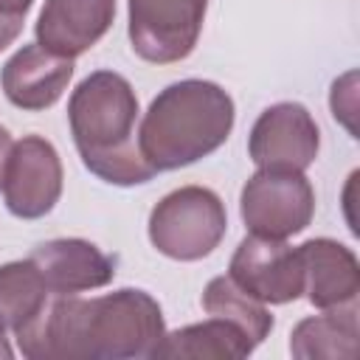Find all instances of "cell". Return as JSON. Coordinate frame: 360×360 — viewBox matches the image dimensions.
<instances>
[{"mask_svg":"<svg viewBox=\"0 0 360 360\" xmlns=\"http://www.w3.org/2000/svg\"><path fill=\"white\" fill-rule=\"evenodd\" d=\"M304 264V292L318 309L354 307L360 292V262L352 248L318 236L298 245Z\"/></svg>","mask_w":360,"mask_h":360,"instance_id":"cell-13","label":"cell"},{"mask_svg":"<svg viewBox=\"0 0 360 360\" xmlns=\"http://www.w3.org/2000/svg\"><path fill=\"white\" fill-rule=\"evenodd\" d=\"M239 214L253 236L287 239L301 233L315 214V191L304 172L259 169L242 186Z\"/></svg>","mask_w":360,"mask_h":360,"instance_id":"cell-5","label":"cell"},{"mask_svg":"<svg viewBox=\"0 0 360 360\" xmlns=\"http://www.w3.org/2000/svg\"><path fill=\"white\" fill-rule=\"evenodd\" d=\"M11 135L6 127H0V188H3V172H6V160H8V152H11Z\"/></svg>","mask_w":360,"mask_h":360,"instance_id":"cell-21","label":"cell"},{"mask_svg":"<svg viewBox=\"0 0 360 360\" xmlns=\"http://www.w3.org/2000/svg\"><path fill=\"white\" fill-rule=\"evenodd\" d=\"M354 79H357V73H354V70H349L343 79H338V82L332 84V98H329V104H332V115H335L338 121H343V124H346V129L357 138V127H354V112H357Z\"/></svg>","mask_w":360,"mask_h":360,"instance_id":"cell-18","label":"cell"},{"mask_svg":"<svg viewBox=\"0 0 360 360\" xmlns=\"http://www.w3.org/2000/svg\"><path fill=\"white\" fill-rule=\"evenodd\" d=\"M70 135L82 163L104 183L138 186L158 172L143 160L138 146V96L115 70L84 76L68 101Z\"/></svg>","mask_w":360,"mask_h":360,"instance_id":"cell-2","label":"cell"},{"mask_svg":"<svg viewBox=\"0 0 360 360\" xmlns=\"http://www.w3.org/2000/svg\"><path fill=\"white\" fill-rule=\"evenodd\" d=\"M62 160L42 135H22L11 143L3 172L6 208L20 219H39L62 197Z\"/></svg>","mask_w":360,"mask_h":360,"instance_id":"cell-7","label":"cell"},{"mask_svg":"<svg viewBox=\"0 0 360 360\" xmlns=\"http://www.w3.org/2000/svg\"><path fill=\"white\" fill-rule=\"evenodd\" d=\"M228 231V214L217 191L205 186H180L169 191L149 214V242L169 259L197 262L219 248Z\"/></svg>","mask_w":360,"mask_h":360,"instance_id":"cell-4","label":"cell"},{"mask_svg":"<svg viewBox=\"0 0 360 360\" xmlns=\"http://www.w3.org/2000/svg\"><path fill=\"white\" fill-rule=\"evenodd\" d=\"M166 335L160 304L135 287L107 295H51L42 312L14 332L31 360L152 357Z\"/></svg>","mask_w":360,"mask_h":360,"instance_id":"cell-1","label":"cell"},{"mask_svg":"<svg viewBox=\"0 0 360 360\" xmlns=\"http://www.w3.org/2000/svg\"><path fill=\"white\" fill-rule=\"evenodd\" d=\"M22 22H25V17H11V14H3V11H0V51L8 48V45L20 37Z\"/></svg>","mask_w":360,"mask_h":360,"instance_id":"cell-19","label":"cell"},{"mask_svg":"<svg viewBox=\"0 0 360 360\" xmlns=\"http://www.w3.org/2000/svg\"><path fill=\"white\" fill-rule=\"evenodd\" d=\"M73 79V59L59 56L39 42L22 45L0 70L6 98L28 112L53 107Z\"/></svg>","mask_w":360,"mask_h":360,"instance_id":"cell-10","label":"cell"},{"mask_svg":"<svg viewBox=\"0 0 360 360\" xmlns=\"http://www.w3.org/2000/svg\"><path fill=\"white\" fill-rule=\"evenodd\" d=\"M34 0H0V11L11 14V17H25V11L31 8Z\"/></svg>","mask_w":360,"mask_h":360,"instance_id":"cell-20","label":"cell"},{"mask_svg":"<svg viewBox=\"0 0 360 360\" xmlns=\"http://www.w3.org/2000/svg\"><path fill=\"white\" fill-rule=\"evenodd\" d=\"M233 98L205 79H183L163 87L138 129L143 160L155 172H172L217 152L233 129Z\"/></svg>","mask_w":360,"mask_h":360,"instance_id":"cell-3","label":"cell"},{"mask_svg":"<svg viewBox=\"0 0 360 360\" xmlns=\"http://www.w3.org/2000/svg\"><path fill=\"white\" fill-rule=\"evenodd\" d=\"M42 273L51 295H79L107 287L115 278V262L87 239H51L28 256Z\"/></svg>","mask_w":360,"mask_h":360,"instance_id":"cell-11","label":"cell"},{"mask_svg":"<svg viewBox=\"0 0 360 360\" xmlns=\"http://www.w3.org/2000/svg\"><path fill=\"white\" fill-rule=\"evenodd\" d=\"M112 17L115 0H45L37 20V42L76 59L110 31Z\"/></svg>","mask_w":360,"mask_h":360,"instance_id":"cell-12","label":"cell"},{"mask_svg":"<svg viewBox=\"0 0 360 360\" xmlns=\"http://www.w3.org/2000/svg\"><path fill=\"white\" fill-rule=\"evenodd\" d=\"M357 304L340 309H323L295 323L290 335V354L298 360H352L357 357Z\"/></svg>","mask_w":360,"mask_h":360,"instance_id":"cell-15","label":"cell"},{"mask_svg":"<svg viewBox=\"0 0 360 360\" xmlns=\"http://www.w3.org/2000/svg\"><path fill=\"white\" fill-rule=\"evenodd\" d=\"M202 309L208 315H217V318H225V321L236 323L256 346L273 329V315L262 307V301H256L248 292H242L228 276H217V278H211L205 284Z\"/></svg>","mask_w":360,"mask_h":360,"instance_id":"cell-17","label":"cell"},{"mask_svg":"<svg viewBox=\"0 0 360 360\" xmlns=\"http://www.w3.org/2000/svg\"><path fill=\"white\" fill-rule=\"evenodd\" d=\"M208 0H129L132 51L152 65L186 59L202 31Z\"/></svg>","mask_w":360,"mask_h":360,"instance_id":"cell-6","label":"cell"},{"mask_svg":"<svg viewBox=\"0 0 360 360\" xmlns=\"http://www.w3.org/2000/svg\"><path fill=\"white\" fill-rule=\"evenodd\" d=\"M228 278L262 304H290L304 292L298 248H290L284 239L245 236L231 256Z\"/></svg>","mask_w":360,"mask_h":360,"instance_id":"cell-8","label":"cell"},{"mask_svg":"<svg viewBox=\"0 0 360 360\" xmlns=\"http://www.w3.org/2000/svg\"><path fill=\"white\" fill-rule=\"evenodd\" d=\"M321 132L309 110L298 101H278L267 107L248 138V155L259 169L304 172L315 163Z\"/></svg>","mask_w":360,"mask_h":360,"instance_id":"cell-9","label":"cell"},{"mask_svg":"<svg viewBox=\"0 0 360 360\" xmlns=\"http://www.w3.org/2000/svg\"><path fill=\"white\" fill-rule=\"evenodd\" d=\"M51 290L31 259L0 267V323L14 335L48 304Z\"/></svg>","mask_w":360,"mask_h":360,"instance_id":"cell-16","label":"cell"},{"mask_svg":"<svg viewBox=\"0 0 360 360\" xmlns=\"http://www.w3.org/2000/svg\"><path fill=\"white\" fill-rule=\"evenodd\" d=\"M256 343L231 321L211 315L202 323H191L166 332L152 357L160 360H242Z\"/></svg>","mask_w":360,"mask_h":360,"instance_id":"cell-14","label":"cell"},{"mask_svg":"<svg viewBox=\"0 0 360 360\" xmlns=\"http://www.w3.org/2000/svg\"><path fill=\"white\" fill-rule=\"evenodd\" d=\"M14 357V349L8 343V329L0 323V360H11Z\"/></svg>","mask_w":360,"mask_h":360,"instance_id":"cell-22","label":"cell"}]
</instances>
